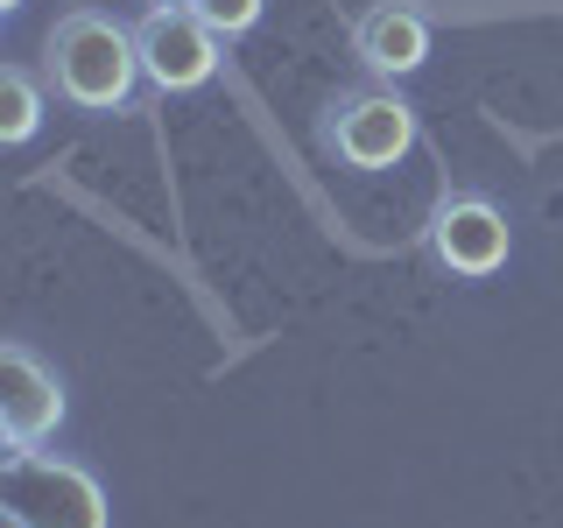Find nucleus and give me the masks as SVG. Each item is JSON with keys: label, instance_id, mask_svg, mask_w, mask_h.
Here are the masks:
<instances>
[{"label": "nucleus", "instance_id": "nucleus-3", "mask_svg": "<svg viewBox=\"0 0 563 528\" xmlns=\"http://www.w3.org/2000/svg\"><path fill=\"white\" fill-rule=\"evenodd\" d=\"M0 507L14 528H106V486L57 451H8Z\"/></svg>", "mask_w": 563, "mask_h": 528}, {"label": "nucleus", "instance_id": "nucleus-9", "mask_svg": "<svg viewBox=\"0 0 563 528\" xmlns=\"http://www.w3.org/2000/svg\"><path fill=\"white\" fill-rule=\"evenodd\" d=\"M190 8H198L205 22L225 35V43H240L246 29H261V14H268V0H190Z\"/></svg>", "mask_w": 563, "mask_h": 528}, {"label": "nucleus", "instance_id": "nucleus-5", "mask_svg": "<svg viewBox=\"0 0 563 528\" xmlns=\"http://www.w3.org/2000/svg\"><path fill=\"white\" fill-rule=\"evenodd\" d=\"M430 254L437 268L465 275V282H486L507 268V254H515V233H507V211L479 198V190H444L430 211Z\"/></svg>", "mask_w": 563, "mask_h": 528}, {"label": "nucleus", "instance_id": "nucleus-8", "mask_svg": "<svg viewBox=\"0 0 563 528\" xmlns=\"http://www.w3.org/2000/svg\"><path fill=\"white\" fill-rule=\"evenodd\" d=\"M35 128H43V85L22 64H8L0 70V141H29Z\"/></svg>", "mask_w": 563, "mask_h": 528}, {"label": "nucleus", "instance_id": "nucleus-11", "mask_svg": "<svg viewBox=\"0 0 563 528\" xmlns=\"http://www.w3.org/2000/svg\"><path fill=\"white\" fill-rule=\"evenodd\" d=\"M8 528H14V521H8Z\"/></svg>", "mask_w": 563, "mask_h": 528}, {"label": "nucleus", "instance_id": "nucleus-2", "mask_svg": "<svg viewBox=\"0 0 563 528\" xmlns=\"http://www.w3.org/2000/svg\"><path fill=\"white\" fill-rule=\"evenodd\" d=\"M422 120L416 106L395 92V85H345V92H331L324 120H317V141H324V155H339L345 169H395L401 155L416 148Z\"/></svg>", "mask_w": 563, "mask_h": 528}, {"label": "nucleus", "instance_id": "nucleus-1", "mask_svg": "<svg viewBox=\"0 0 563 528\" xmlns=\"http://www.w3.org/2000/svg\"><path fill=\"white\" fill-rule=\"evenodd\" d=\"M43 78L70 113H128L141 85L134 29L113 22L106 8H70L43 43Z\"/></svg>", "mask_w": 563, "mask_h": 528}, {"label": "nucleus", "instance_id": "nucleus-6", "mask_svg": "<svg viewBox=\"0 0 563 528\" xmlns=\"http://www.w3.org/2000/svg\"><path fill=\"white\" fill-rule=\"evenodd\" d=\"M64 422V381L22 339L0 345V437L8 451H43Z\"/></svg>", "mask_w": 563, "mask_h": 528}, {"label": "nucleus", "instance_id": "nucleus-7", "mask_svg": "<svg viewBox=\"0 0 563 528\" xmlns=\"http://www.w3.org/2000/svg\"><path fill=\"white\" fill-rule=\"evenodd\" d=\"M430 14L416 8V0H374V8L352 22V57L374 70L380 85L409 78V70L430 64Z\"/></svg>", "mask_w": 563, "mask_h": 528}, {"label": "nucleus", "instance_id": "nucleus-4", "mask_svg": "<svg viewBox=\"0 0 563 528\" xmlns=\"http://www.w3.org/2000/svg\"><path fill=\"white\" fill-rule=\"evenodd\" d=\"M134 50H141V78H148L155 92H198L225 64V35L211 29L190 0H155L134 22Z\"/></svg>", "mask_w": 563, "mask_h": 528}, {"label": "nucleus", "instance_id": "nucleus-10", "mask_svg": "<svg viewBox=\"0 0 563 528\" xmlns=\"http://www.w3.org/2000/svg\"><path fill=\"white\" fill-rule=\"evenodd\" d=\"M0 8H22V0H0Z\"/></svg>", "mask_w": 563, "mask_h": 528}]
</instances>
